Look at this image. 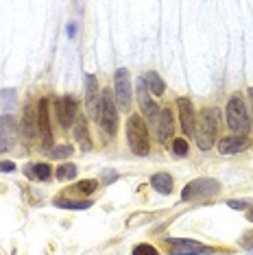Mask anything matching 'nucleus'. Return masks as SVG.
<instances>
[{"mask_svg":"<svg viewBox=\"0 0 253 255\" xmlns=\"http://www.w3.org/2000/svg\"><path fill=\"white\" fill-rule=\"evenodd\" d=\"M218 114L216 107H205L201 112V118H199V129L194 133V140H197V146L201 150H210L214 146V137H216V131H218Z\"/></svg>","mask_w":253,"mask_h":255,"instance_id":"obj_1","label":"nucleus"},{"mask_svg":"<svg viewBox=\"0 0 253 255\" xmlns=\"http://www.w3.org/2000/svg\"><path fill=\"white\" fill-rule=\"evenodd\" d=\"M126 140H129V146L135 155H140V157L148 155L151 144H148V129H146L144 120H142V116L133 114L126 120Z\"/></svg>","mask_w":253,"mask_h":255,"instance_id":"obj_2","label":"nucleus"},{"mask_svg":"<svg viewBox=\"0 0 253 255\" xmlns=\"http://www.w3.org/2000/svg\"><path fill=\"white\" fill-rule=\"evenodd\" d=\"M227 125L236 135H247L251 131V120H249V114H247V105L243 96L234 94L227 101Z\"/></svg>","mask_w":253,"mask_h":255,"instance_id":"obj_3","label":"nucleus"},{"mask_svg":"<svg viewBox=\"0 0 253 255\" xmlns=\"http://www.w3.org/2000/svg\"><path fill=\"white\" fill-rule=\"evenodd\" d=\"M99 125L107 135H116L118 131V107L114 92L103 90L101 92V109H99Z\"/></svg>","mask_w":253,"mask_h":255,"instance_id":"obj_4","label":"nucleus"},{"mask_svg":"<svg viewBox=\"0 0 253 255\" xmlns=\"http://www.w3.org/2000/svg\"><path fill=\"white\" fill-rule=\"evenodd\" d=\"M221 190V183L216 179H210V177H201V179H194L190 181L181 192V201H194V199H205V196H212Z\"/></svg>","mask_w":253,"mask_h":255,"instance_id":"obj_5","label":"nucleus"},{"mask_svg":"<svg viewBox=\"0 0 253 255\" xmlns=\"http://www.w3.org/2000/svg\"><path fill=\"white\" fill-rule=\"evenodd\" d=\"M114 85H116V107L120 112H129L131 109V77L126 68H118L116 70V79H114Z\"/></svg>","mask_w":253,"mask_h":255,"instance_id":"obj_6","label":"nucleus"},{"mask_svg":"<svg viewBox=\"0 0 253 255\" xmlns=\"http://www.w3.org/2000/svg\"><path fill=\"white\" fill-rule=\"evenodd\" d=\"M168 253L170 255H201V253H212V249L201 245L197 240H188V238H170Z\"/></svg>","mask_w":253,"mask_h":255,"instance_id":"obj_7","label":"nucleus"},{"mask_svg":"<svg viewBox=\"0 0 253 255\" xmlns=\"http://www.w3.org/2000/svg\"><path fill=\"white\" fill-rule=\"evenodd\" d=\"M35 107H37V129H39V137H42V146L53 148V129H50V118H48V101L42 98Z\"/></svg>","mask_w":253,"mask_h":255,"instance_id":"obj_8","label":"nucleus"},{"mask_svg":"<svg viewBox=\"0 0 253 255\" xmlns=\"http://www.w3.org/2000/svg\"><path fill=\"white\" fill-rule=\"evenodd\" d=\"M177 109H179V123L181 129L188 137H194L197 133V116H194V107L188 98H177Z\"/></svg>","mask_w":253,"mask_h":255,"instance_id":"obj_9","label":"nucleus"},{"mask_svg":"<svg viewBox=\"0 0 253 255\" xmlns=\"http://www.w3.org/2000/svg\"><path fill=\"white\" fill-rule=\"evenodd\" d=\"M135 88H137V105H140L142 114L146 116V120H151V123L155 125V120H157V116H159V107L151 101V96H148V88H146V83H144V79L142 77L137 79Z\"/></svg>","mask_w":253,"mask_h":255,"instance_id":"obj_10","label":"nucleus"},{"mask_svg":"<svg viewBox=\"0 0 253 255\" xmlns=\"http://www.w3.org/2000/svg\"><path fill=\"white\" fill-rule=\"evenodd\" d=\"M85 105H88V112L94 116V120H99L101 90H99V81H96L94 74H85Z\"/></svg>","mask_w":253,"mask_h":255,"instance_id":"obj_11","label":"nucleus"},{"mask_svg":"<svg viewBox=\"0 0 253 255\" xmlns=\"http://www.w3.org/2000/svg\"><path fill=\"white\" fill-rule=\"evenodd\" d=\"M57 118H59V125L63 127V129H70L72 123H74V118H77V101H74L72 96H63L61 101H57Z\"/></svg>","mask_w":253,"mask_h":255,"instance_id":"obj_12","label":"nucleus"},{"mask_svg":"<svg viewBox=\"0 0 253 255\" xmlns=\"http://www.w3.org/2000/svg\"><path fill=\"white\" fill-rule=\"evenodd\" d=\"M155 131H157V140L159 144H168L175 131V120H172V112L170 109H162L155 120Z\"/></svg>","mask_w":253,"mask_h":255,"instance_id":"obj_13","label":"nucleus"},{"mask_svg":"<svg viewBox=\"0 0 253 255\" xmlns=\"http://www.w3.org/2000/svg\"><path fill=\"white\" fill-rule=\"evenodd\" d=\"M15 144V123L11 116H0V153L7 150Z\"/></svg>","mask_w":253,"mask_h":255,"instance_id":"obj_14","label":"nucleus"},{"mask_svg":"<svg viewBox=\"0 0 253 255\" xmlns=\"http://www.w3.org/2000/svg\"><path fill=\"white\" fill-rule=\"evenodd\" d=\"M249 144L251 140L247 135H229L218 142V150H221V155H236L249 148Z\"/></svg>","mask_w":253,"mask_h":255,"instance_id":"obj_15","label":"nucleus"},{"mask_svg":"<svg viewBox=\"0 0 253 255\" xmlns=\"http://www.w3.org/2000/svg\"><path fill=\"white\" fill-rule=\"evenodd\" d=\"M22 135L26 140H35L39 135L37 129V107L35 105H26L24 107V116H22Z\"/></svg>","mask_w":253,"mask_h":255,"instance_id":"obj_16","label":"nucleus"},{"mask_svg":"<svg viewBox=\"0 0 253 255\" xmlns=\"http://www.w3.org/2000/svg\"><path fill=\"white\" fill-rule=\"evenodd\" d=\"M74 140L79 142L81 150H90L92 148V140H90V131H88V120L83 116H79L74 120Z\"/></svg>","mask_w":253,"mask_h":255,"instance_id":"obj_17","label":"nucleus"},{"mask_svg":"<svg viewBox=\"0 0 253 255\" xmlns=\"http://www.w3.org/2000/svg\"><path fill=\"white\" fill-rule=\"evenodd\" d=\"M142 79H144V83H146V88H148V92H151V94L162 96L164 92H166V83L162 81V77H159L157 72H146Z\"/></svg>","mask_w":253,"mask_h":255,"instance_id":"obj_18","label":"nucleus"},{"mask_svg":"<svg viewBox=\"0 0 253 255\" xmlns=\"http://www.w3.org/2000/svg\"><path fill=\"white\" fill-rule=\"evenodd\" d=\"M151 185L157 190V192L170 194L172 192V177L168 175V172H157V175L151 177Z\"/></svg>","mask_w":253,"mask_h":255,"instance_id":"obj_19","label":"nucleus"},{"mask_svg":"<svg viewBox=\"0 0 253 255\" xmlns=\"http://www.w3.org/2000/svg\"><path fill=\"white\" fill-rule=\"evenodd\" d=\"M57 207H63V210H74V212H83L92 207L90 201H68V199H55Z\"/></svg>","mask_w":253,"mask_h":255,"instance_id":"obj_20","label":"nucleus"},{"mask_svg":"<svg viewBox=\"0 0 253 255\" xmlns=\"http://www.w3.org/2000/svg\"><path fill=\"white\" fill-rule=\"evenodd\" d=\"M50 166L48 164H35L28 168V177L31 179H39V181H48L50 179Z\"/></svg>","mask_w":253,"mask_h":255,"instance_id":"obj_21","label":"nucleus"},{"mask_svg":"<svg viewBox=\"0 0 253 255\" xmlns=\"http://www.w3.org/2000/svg\"><path fill=\"white\" fill-rule=\"evenodd\" d=\"M0 105L7 109V112H13L15 109V90H2L0 92Z\"/></svg>","mask_w":253,"mask_h":255,"instance_id":"obj_22","label":"nucleus"},{"mask_svg":"<svg viewBox=\"0 0 253 255\" xmlns=\"http://www.w3.org/2000/svg\"><path fill=\"white\" fill-rule=\"evenodd\" d=\"M72 153H74V148L70 144H57V146L50 148V157H55V159H66V157H70Z\"/></svg>","mask_w":253,"mask_h":255,"instance_id":"obj_23","label":"nucleus"},{"mask_svg":"<svg viewBox=\"0 0 253 255\" xmlns=\"http://www.w3.org/2000/svg\"><path fill=\"white\" fill-rule=\"evenodd\" d=\"M77 177V166L74 164H63L57 168V179L59 181H68V179H74Z\"/></svg>","mask_w":253,"mask_h":255,"instance_id":"obj_24","label":"nucleus"},{"mask_svg":"<svg viewBox=\"0 0 253 255\" xmlns=\"http://www.w3.org/2000/svg\"><path fill=\"white\" fill-rule=\"evenodd\" d=\"M96 185H99L96 179H83V181H79L72 190H77V192H81V194H92L96 190Z\"/></svg>","mask_w":253,"mask_h":255,"instance_id":"obj_25","label":"nucleus"},{"mask_svg":"<svg viewBox=\"0 0 253 255\" xmlns=\"http://www.w3.org/2000/svg\"><path fill=\"white\" fill-rule=\"evenodd\" d=\"M172 150H175V155H179V157H186L188 155V142L183 140V137H177V140L172 142Z\"/></svg>","mask_w":253,"mask_h":255,"instance_id":"obj_26","label":"nucleus"},{"mask_svg":"<svg viewBox=\"0 0 253 255\" xmlns=\"http://www.w3.org/2000/svg\"><path fill=\"white\" fill-rule=\"evenodd\" d=\"M131 255H159V253H157V249H155L153 245H146L144 242V245H137Z\"/></svg>","mask_w":253,"mask_h":255,"instance_id":"obj_27","label":"nucleus"},{"mask_svg":"<svg viewBox=\"0 0 253 255\" xmlns=\"http://www.w3.org/2000/svg\"><path fill=\"white\" fill-rule=\"evenodd\" d=\"M240 245H243L245 249H249V251H253V229L247 231V234L240 238Z\"/></svg>","mask_w":253,"mask_h":255,"instance_id":"obj_28","label":"nucleus"},{"mask_svg":"<svg viewBox=\"0 0 253 255\" xmlns=\"http://www.w3.org/2000/svg\"><path fill=\"white\" fill-rule=\"evenodd\" d=\"M227 207H232V210H247L249 201H227Z\"/></svg>","mask_w":253,"mask_h":255,"instance_id":"obj_29","label":"nucleus"},{"mask_svg":"<svg viewBox=\"0 0 253 255\" xmlns=\"http://www.w3.org/2000/svg\"><path fill=\"white\" fill-rule=\"evenodd\" d=\"M15 164L13 161H0V172H13Z\"/></svg>","mask_w":253,"mask_h":255,"instance_id":"obj_30","label":"nucleus"},{"mask_svg":"<svg viewBox=\"0 0 253 255\" xmlns=\"http://www.w3.org/2000/svg\"><path fill=\"white\" fill-rule=\"evenodd\" d=\"M68 31H70V33H68V35H70V37H74V35H77V26H74L72 22H70V24H68Z\"/></svg>","mask_w":253,"mask_h":255,"instance_id":"obj_31","label":"nucleus"},{"mask_svg":"<svg viewBox=\"0 0 253 255\" xmlns=\"http://www.w3.org/2000/svg\"><path fill=\"white\" fill-rule=\"evenodd\" d=\"M249 101H251V107H253V88L249 90Z\"/></svg>","mask_w":253,"mask_h":255,"instance_id":"obj_32","label":"nucleus"},{"mask_svg":"<svg viewBox=\"0 0 253 255\" xmlns=\"http://www.w3.org/2000/svg\"><path fill=\"white\" fill-rule=\"evenodd\" d=\"M247 216H249V220L253 223V210H249V212H247Z\"/></svg>","mask_w":253,"mask_h":255,"instance_id":"obj_33","label":"nucleus"}]
</instances>
